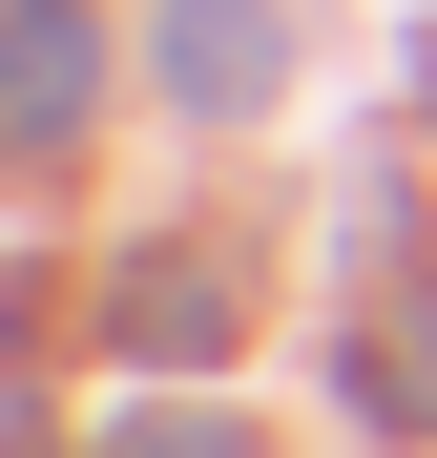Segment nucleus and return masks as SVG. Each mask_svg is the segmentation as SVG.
Listing matches in <instances>:
<instances>
[{
	"instance_id": "f03ea898",
	"label": "nucleus",
	"mask_w": 437,
	"mask_h": 458,
	"mask_svg": "<svg viewBox=\"0 0 437 458\" xmlns=\"http://www.w3.org/2000/svg\"><path fill=\"white\" fill-rule=\"evenodd\" d=\"M84 0H21V21H0V146H63V125H84Z\"/></svg>"
},
{
	"instance_id": "20e7f679",
	"label": "nucleus",
	"mask_w": 437,
	"mask_h": 458,
	"mask_svg": "<svg viewBox=\"0 0 437 458\" xmlns=\"http://www.w3.org/2000/svg\"><path fill=\"white\" fill-rule=\"evenodd\" d=\"M354 375H375L396 437H437V292H375V354H354Z\"/></svg>"
},
{
	"instance_id": "39448f33",
	"label": "nucleus",
	"mask_w": 437,
	"mask_h": 458,
	"mask_svg": "<svg viewBox=\"0 0 437 458\" xmlns=\"http://www.w3.org/2000/svg\"><path fill=\"white\" fill-rule=\"evenodd\" d=\"M125 458H250V437H230V417H146Z\"/></svg>"
},
{
	"instance_id": "f257e3e1",
	"label": "nucleus",
	"mask_w": 437,
	"mask_h": 458,
	"mask_svg": "<svg viewBox=\"0 0 437 458\" xmlns=\"http://www.w3.org/2000/svg\"><path fill=\"white\" fill-rule=\"evenodd\" d=\"M271 63H291V21H271V0H167V105H208V125H230V105H271Z\"/></svg>"
},
{
	"instance_id": "7ed1b4c3",
	"label": "nucleus",
	"mask_w": 437,
	"mask_h": 458,
	"mask_svg": "<svg viewBox=\"0 0 437 458\" xmlns=\"http://www.w3.org/2000/svg\"><path fill=\"white\" fill-rule=\"evenodd\" d=\"M125 354H230V271L208 250H146L125 271Z\"/></svg>"
}]
</instances>
